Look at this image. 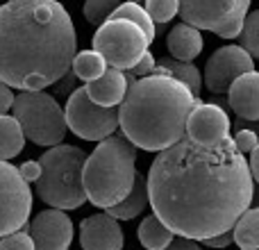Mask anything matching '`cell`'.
<instances>
[{
    "mask_svg": "<svg viewBox=\"0 0 259 250\" xmlns=\"http://www.w3.org/2000/svg\"><path fill=\"white\" fill-rule=\"evenodd\" d=\"M248 166H250L252 182H257V184H259V146L250 152V161H248Z\"/></svg>",
    "mask_w": 259,
    "mask_h": 250,
    "instance_id": "e575fe53",
    "label": "cell"
},
{
    "mask_svg": "<svg viewBox=\"0 0 259 250\" xmlns=\"http://www.w3.org/2000/svg\"><path fill=\"white\" fill-rule=\"evenodd\" d=\"M152 214L173 234L189 241H207L232 232L250 210V166L232 137L205 148L187 137L157 152L146 178Z\"/></svg>",
    "mask_w": 259,
    "mask_h": 250,
    "instance_id": "6da1fadb",
    "label": "cell"
},
{
    "mask_svg": "<svg viewBox=\"0 0 259 250\" xmlns=\"http://www.w3.org/2000/svg\"><path fill=\"white\" fill-rule=\"evenodd\" d=\"M164 250H202V248L198 246L196 241H189V239L178 237V239H173V241L168 243V248H164Z\"/></svg>",
    "mask_w": 259,
    "mask_h": 250,
    "instance_id": "836d02e7",
    "label": "cell"
},
{
    "mask_svg": "<svg viewBox=\"0 0 259 250\" xmlns=\"http://www.w3.org/2000/svg\"><path fill=\"white\" fill-rule=\"evenodd\" d=\"M71 68L77 80H84L87 85H89V82H96L98 77L105 75L107 64H105V59L100 57L96 50H82V53H77L75 57H73Z\"/></svg>",
    "mask_w": 259,
    "mask_h": 250,
    "instance_id": "603a6c76",
    "label": "cell"
},
{
    "mask_svg": "<svg viewBox=\"0 0 259 250\" xmlns=\"http://www.w3.org/2000/svg\"><path fill=\"white\" fill-rule=\"evenodd\" d=\"M121 5V0H87L84 3V18L94 25H103L112 18V14L116 12V7Z\"/></svg>",
    "mask_w": 259,
    "mask_h": 250,
    "instance_id": "d4e9b609",
    "label": "cell"
},
{
    "mask_svg": "<svg viewBox=\"0 0 259 250\" xmlns=\"http://www.w3.org/2000/svg\"><path fill=\"white\" fill-rule=\"evenodd\" d=\"M202 243H207L209 248H228L230 243H234V237H232V232H225V234H219V237L207 239Z\"/></svg>",
    "mask_w": 259,
    "mask_h": 250,
    "instance_id": "d6a6232c",
    "label": "cell"
},
{
    "mask_svg": "<svg viewBox=\"0 0 259 250\" xmlns=\"http://www.w3.org/2000/svg\"><path fill=\"white\" fill-rule=\"evenodd\" d=\"M155 66H157V59L152 57V53L148 50V53L141 57V62H139L130 73H125L127 82H130V80H134V75H137V77H146V75H150V73L155 71Z\"/></svg>",
    "mask_w": 259,
    "mask_h": 250,
    "instance_id": "f546056e",
    "label": "cell"
},
{
    "mask_svg": "<svg viewBox=\"0 0 259 250\" xmlns=\"http://www.w3.org/2000/svg\"><path fill=\"white\" fill-rule=\"evenodd\" d=\"M0 250H34V241H32L30 232L21 230V232L7 234L0 239Z\"/></svg>",
    "mask_w": 259,
    "mask_h": 250,
    "instance_id": "83f0119b",
    "label": "cell"
},
{
    "mask_svg": "<svg viewBox=\"0 0 259 250\" xmlns=\"http://www.w3.org/2000/svg\"><path fill=\"white\" fill-rule=\"evenodd\" d=\"M18 173H21V178L25 180L27 184L36 182V180L41 178V166H39V161H25V164L18 166Z\"/></svg>",
    "mask_w": 259,
    "mask_h": 250,
    "instance_id": "4dcf8cb0",
    "label": "cell"
},
{
    "mask_svg": "<svg viewBox=\"0 0 259 250\" xmlns=\"http://www.w3.org/2000/svg\"><path fill=\"white\" fill-rule=\"evenodd\" d=\"M241 48L246 50L250 57H259V9L250 12L243 21L241 30Z\"/></svg>",
    "mask_w": 259,
    "mask_h": 250,
    "instance_id": "484cf974",
    "label": "cell"
},
{
    "mask_svg": "<svg viewBox=\"0 0 259 250\" xmlns=\"http://www.w3.org/2000/svg\"><path fill=\"white\" fill-rule=\"evenodd\" d=\"M257 250H259V248H257Z\"/></svg>",
    "mask_w": 259,
    "mask_h": 250,
    "instance_id": "74e56055",
    "label": "cell"
},
{
    "mask_svg": "<svg viewBox=\"0 0 259 250\" xmlns=\"http://www.w3.org/2000/svg\"><path fill=\"white\" fill-rule=\"evenodd\" d=\"M198 103L175 77L150 73L130 80L118 105V128L134 148L161 152L187 137V118Z\"/></svg>",
    "mask_w": 259,
    "mask_h": 250,
    "instance_id": "3957f363",
    "label": "cell"
},
{
    "mask_svg": "<svg viewBox=\"0 0 259 250\" xmlns=\"http://www.w3.org/2000/svg\"><path fill=\"white\" fill-rule=\"evenodd\" d=\"M127 77L123 71H116V68H109L105 71L103 77H98L96 82H89L84 87L87 96L91 98V103L100 105V107H116V105L123 103L127 94Z\"/></svg>",
    "mask_w": 259,
    "mask_h": 250,
    "instance_id": "2e32d148",
    "label": "cell"
},
{
    "mask_svg": "<svg viewBox=\"0 0 259 250\" xmlns=\"http://www.w3.org/2000/svg\"><path fill=\"white\" fill-rule=\"evenodd\" d=\"M232 141H234V146H237V150L241 152V155H246V152H252L259 146V137H257V134L252 132V130H243V128L239 130L237 137H234Z\"/></svg>",
    "mask_w": 259,
    "mask_h": 250,
    "instance_id": "f1b7e54d",
    "label": "cell"
},
{
    "mask_svg": "<svg viewBox=\"0 0 259 250\" xmlns=\"http://www.w3.org/2000/svg\"><path fill=\"white\" fill-rule=\"evenodd\" d=\"M232 237L241 250H257L259 248V210L250 207L237 225L232 228Z\"/></svg>",
    "mask_w": 259,
    "mask_h": 250,
    "instance_id": "7402d4cb",
    "label": "cell"
},
{
    "mask_svg": "<svg viewBox=\"0 0 259 250\" xmlns=\"http://www.w3.org/2000/svg\"><path fill=\"white\" fill-rule=\"evenodd\" d=\"M112 18H118V21H130L132 25H137L139 30L146 34V39L152 44V39H155V25H152V18L148 16L146 7H141V5L137 3H121L116 7V12L112 14Z\"/></svg>",
    "mask_w": 259,
    "mask_h": 250,
    "instance_id": "cb8c5ba5",
    "label": "cell"
},
{
    "mask_svg": "<svg viewBox=\"0 0 259 250\" xmlns=\"http://www.w3.org/2000/svg\"><path fill=\"white\" fill-rule=\"evenodd\" d=\"M87 155L82 148L59 143L41 155V178L36 180V193L53 210H77L87 202L82 169Z\"/></svg>",
    "mask_w": 259,
    "mask_h": 250,
    "instance_id": "5b68a950",
    "label": "cell"
},
{
    "mask_svg": "<svg viewBox=\"0 0 259 250\" xmlns=\"http://www.w3.org/2000/svg\"><path fill=\"white\" fill-rule=\"evenodd\" d=\"M182 23L196 30H209L223 39H237L243 30L252 0H178Z\"/></svg>",
    "mask_w": 259,
    "mask_h": 250,
    "instance_id": "ba28073f",
    "label": "cell"
},
{
    "mask_svg": "<svg viewBox=\"0 0 259 250\" xmlns=\"http://www.w3.org/2000/svg\"><path fill=\"white\" fill-rule=\"evenodd\" d=\"M25 146V134L14 116L3 114L0 116V161H7L12 157L21 155Z\"/></svg>",
    "mask_w": 259,
    "mask_h": 250,
    "instance_id": "ffe728a7",
    "label": "cell"
},
{
    "mask_svg": "<svg viewBox=\"0 0 259 250\" xmlns=\"http://www.w3.org/2000/svg\"><path fill=\"white\" fill-rule=\"evenodd\" d=\"M12 116L21 125L25 139L36 146L55 148L66 137V118L59 103L46 91H21L14 96Z\"/></svg>",
    "mask_w": 259,
    "mask_h": 250,
    "instance_id": "8992f818",
    "label": "cell"
},
{
    "mask_svg": "<svg viewBox=\"0 0 259 250\" xmlns=\"http://www.w3.org/2000/svg\"><path fill=\"white\" fill-rule=\"evenodd\" d=\"M80 243L84 250H123V230L109 214L87 216L80 225Z\"/></svg>",
    "mask_w": 259,
    "mask_h": 250,
    "instance_id": "5bb4252c",
    "label": "cell"
},
{
    "mask_svg": "<svg viewBox=\"0 0 259 250\" xmlns=\"http://www.w3.org/2000/svg\"><path fill=\"white\" fill-rule=\"evenodd\" d=\"M250 207H257V210H259V187L252 189V200H250Z\"/></svg>",
    "mask_w": 259,
    "mask_h": 250,
    "instance_id": "d590c367",
    "label": "cell"
},
{
    "mask_svg": "<svg viewBox=\"0 0 259 250\" xmlns=\"http://www.w3.org/2000/svg\"><path fill=\"white\" fill-rule=\"evenodd\" d=\"M137 180V148L123 134L109 137L96 146L82 169L87 200L96 207H116L130 196Z\"/></svg>",
    "mask_w": 259,
    "mask_h": 250,
    "instance_id": "277c9868",
    "label": "cell"
},
{
    "mask_svg": "<svg viewBox=\"0 0 259 250\" xmlns=\"http://www.w3.org/2000/svg\"><path fill=\"white\" fill-rule=\"evenodd\" d=\"M32 212V189L16 166L0 161V239L21 232Z\"/></svg>",
    "mask_w": 259,
    "mask_h": 250,
    "instance_id": "30bf717a",
    "label": "cell"
},
{
    "mask_svg": "<svg viewBox=\"0 0 259 250\" xmlns=\"http://www.w3.org/2000/svg\"><path fill=\"white\" fill-rule=\"evenodd\" d=\"M34 250H68L73 241V223L62 210H44L30 225Z\"/></svg>",
    "mask_w": 259,
    "mask_h": 250,
    "instance_id": "4fadbf2b",
    "label": "cell"
},
{
    "mask_svg": "<svg viewBox=\"0 0 259 250\" xmlns=\"http://www.w3.org/2000/svg\"><path fill=\"white\" fill-rule=\"evenodd\" d=\"M12 105H14V91L9 89L7 85L0 82V116L7 114L9 109H12Z\"/></svg>",
    "mask_w": 259,
    "mask_h": 250,
    "instance_id": "1f68e13d",
    "label": "cell"
},
{
    "mask_svg": "<svg viewBox=\"0 0 259 250\" xmlns=\"http://www.w3.org/2000/svg\"><path fill=\"white\" fill-rule=\"evenodd\" d=\"M187 139L198 146L214 148L230 139V118L219 105L198 103L187 118Z\"/></svg>",
    "mask_w": 259,
    "mask_h": 250,
    "instance_id": "7c38bea8",
    "label": "cell"
},
{
    "mask_svg": "<svg viewBox=\"0 0 259 250\" xmlns=\"http://www.w3.org/2000/svg\"><path fill=\"white\" fill-rule=\"evenodd\" d=\"M152 73H159V75H170L175 77L178 82H182L198 100H200V87H202V77H200V71L193 66L191 62H178L173 57H164L157 62L155 71Z\"/></svg>",
    "mask_w": 259,
    "mask_h": 250,
    "instance_id": "ac0fdd59",
    "label": "cell"
},
{
    "mask_svg": "<svg viewBox=\"0 0 259 250\" xmlns=\"http://www.w3.org/2000/svg\"><path fill=\"white\" fill-rule=\"evenodd\" d=\"M250 71H255V62L241 46H223L207 62V89L214 91V94H225V91H230V87L237 77L246 75Z\"/></svg>",
    "mask_w": 259,
    "mask_h": 250,
    "instance_id": "8fae6325",
    "label": "cell"
},
{
    "mask_svg": "<svg viewBox=\"0 0 259 250\" xmlns=\"http://www.w3.org/2000/svg\"><path fill=\"white\" fill-rule=\"evenodd\" d=\"M175 239V234L157 219L155 214L146 216L139 225V241L146 250H164Z\"/></svg>",
    "mask_w": 259,
    "mask_h": 250,
    "instance_id": "44dd1931",
    "label": "cell"
},
{
    "mask_svg": "<svg viewBox=\"0 0 259 250\" xmlns=\"http://www.w3.org/2000/svg\"><path fill=\"white\" fill-rule=\"evenodd\" d=\"M178 0H146V12L152 18V23H168L178 14Z\"/></svg>",
    "mask_w": 259,
    "mask_h": 250,
    "instance_id": "4316f807",
    "label": "cell"
},
{
    "mask_svg": "<svg viewBox=\"0 0 259 250\" xmlns=\"http://www.w3.org/2000/svg\"><path fill=\"white\" fill-rule=\"evenodd\" d=\"M77 36L59 0L0 5V82L18 91H44L71 71Z\"/></svg>",
    "mask_w": 259,
    "mask_h": 250,
    "instance_id": "7a4b0ae2",
    "label": "cell"
},
{
    "mask_svg": "<svg viewBox=\"0 0 259 250\" xmlns=\"http://www.w3.org/2000/svg\"><path fill=\"white\" fill-rule=\"evenodd\" d=\"M228 103L241 121H259V73L237 77L228 91Z\"/></svg>",
    "mask_w": 259,
    "mask_h": 250,
    "instance_id": "9a60e30c",
    "label": "cell"
},
{
    "mask_svg": "<svg viewBox=\"0 0 259 250\" xmlns=\"http://www.w3.org/2000/svg\"><path fill=\"white\" fill-rule=\"evenodd\" d=\"M91 44L109 68L123 73L132 71L150 48V41L137 25H132L130 21H118V18H109L107 23H103L96 30Z\"/></svg>",
    "mask_w": 259,
    "mask_h": 250,
    "instance_id": "52a82bcc",
    "label": "cell"
},
{
    "mask_svg": "<svg viewBox=\"0 0 259 250\" xmlns=\"http://www.w3.org/2000/svg\"><path fill=\"white\" fill-rule=\"evenodd\" d=\"M125 3H137V5H139V3H141V0H125Z\"/></svg>",
    "mask_w": 259,
    "mask_h": 250,
    "instance_id": "8d00e7d4",
    "label": "cell"
},
{
    "mask_svg": "<svg viewBox=\"0 0 259 250\" xmlns=\"http://www.w3.org/2000/svg\"><path fill=\"white\" fill-rule=\"evenodd\" d=\"M148 205V187H146V178L137 173V180H134V187L130 191V196L123 202H118L116 207H109L105 214H109L116 221H130L134 216H139Z\"/></svg>",
    "mask_w": 259,
    "mask_h": 250,
    "instance_id": "d6986e66",
    "label": "cell"
},
{
    "mask_svg": "<svg viewBox=\"0 0 259 250\" xmlns=\"http://www.w3.org/2000/svg\"><path fill=\"white\" fill-rule=\"evenodd\" d=\"M166 46H168L173 59H178V62H191L202 50L200 30L187 25V23H180V25H175L173 30H170L168 39H166Z\"/></svg>",
    "mask_w": 259,
    "mask_h": 250,
    "instance_id": "e0dca14e",
    "label": "cell"
},
{
    "mask_svg": "<svg viewBox=\"0 0 259 250\" xmlns=\"http://www.w3.org/2000/svg\"><path fill=\"white\" fill-rule=\"evenodd\" d=\"M64 118H66V128L84 141L100 143L112 137L118 128V109L100 107V105L91 103L84 87L75 89L68 96L66 107H64Z\"/></svg>",
    "mask_w": 259,
    "mask_h": 250,
    "instance_id": "9c48e42d",
    "label": "cell"
}]
</instances>
